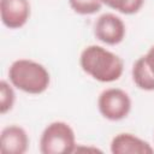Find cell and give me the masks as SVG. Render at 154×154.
I'll list each match as a JSON object with an SVG mask.
<instances>
[{"label":"cell","instance_id":"obj_8","mask_svg":"<svg viewBox=\"0 0 154 154\" xmlns=\"http://www.w3.org/2000/svg\"><path fill=\"white\" fill-rule=\"evenodd\" d=\"M111 153L113 154H153L154 148L149 142L141 137L130 134L120 132L116 135L109 144Z\"/></svg>","mask_w":154,"mask_h":154},{"label":"cell","instance_id":"obj_11","mask_svg":"<svg viewBox=\"0 0 154 154\" xmlns=\"http://www.w3.org/2000/svg\"><path fill=\"white\" fill-rule=\"evenodd\" d=\"M13 88L14 87L11 84V82H7L5 79L0 81V113L2 116L13 108L16 101V94Z\"/></svg>","mask_w":154,"mask_h":154},{"label":"cell","instance_id":"obj_12","mask_svg":"<svg viewBox=\"0 0 154 154\" xmlns=\"http://www.w3.org/2000/svg\"><path fill=\"white\" fill-rule=\"evenodd\" d=\"M71 10L81 16H90L99 12L102 7L101 0H67Z\"/></svg>","mask_w":154,"mask_h":154},{"label":"cell","instance_id":"obj_2","mask_svg":"<svg viewBox=\"0 0 154 154\" xmlns=\"http://www.w3.org/2000/svg\"><path fill=\"white\" fill-rule=\"evenodd\" d=\"M8 81L11 84L26 94L38 95L45 93L51 83L48 70L31 59H17L8 67Z\"/></svg>","mask_w":154,"mask_h":154},{"label":"cell","instance_id":"obj_13","mask_svg":"<svg viewBox=\"0 0 154 154\" xmlns=\"http://www.w3.org/2000/svg\"><path fill=\"white\" fill-rule=\"evenodd\" d=\"M143 57H144L146 63L148 64V66H149L150 71H152V72H153V75H154V45L148 49V52H147Z\"/></svg>","mask_w":154,"mask_h":154},{"label":"cell","instance_id":"obj_4","mask_svg":"<svg viewBox=\"0 0 154 154\" xmlns=\"http://www.w3.org/2000/svg\"><path fill=\"white\" fill-rule=\"evenodd\" d=\"M131 97L120 88H107L97 97L100 114L111 122H119L126 118L131 111Z\"/></svg>","mask_w":154,"mask_h":154},{"label":"cell","instance_id":"obj_9","mask_svg":"<svg viewBox=\"0 0 154 154\" xmlns=\"http://www.w3.org/2000/svg\"><path fill=\"white\" fill-rule=\"evenodd\" d=\"M132 81L136 84L137 88L146 90V91H153L154 90V75L150 71L148 64L146 63L144 57H140L132 65L131 70Z\"/></svg>","mask_w":154,"mask_h":154},{"label":"cell","instance_id":"obj_5","mask_svg":"<svg viewBox=\"0 0 154 154\" xmlns=\"http://www.w3.org/2000/svg\"><path fill=\"white\" fill-rule=\"evenodd\" d=\"M126 34L125 23L114 13H103L99 16L94 23L95 37L108 46L119 45Z\"/></svg>","mask_w":154,"mask_h":154},{"label":"cell","instance_id":"obj_1","mask_svg":"<svg viewBox=\"0 0 154 154\" xmlns=\"http://www.w3.org/2000/svg\"><path fill=\"white\" fill-rule=\"evenodd\" d=\"M81 69L101 83L118 81L124 71V61L116 53L99 45L87 46L79 55Z\"/></svg>","mask_w":154,"mask_h":154},{"label":"cell","instance_id":"obj_10","mask_svg":"<svg viewBox=\"0 0 154 154\" xmlns=\"http://www.w3.org/2000/svg\"><path fill=\"white\" fill-rule=\"evenodd\" d=\"M107 7L116 10L122 14H135L144 5V0H101Z\"/></svg>","mask_w":154,"mask_h":154},{"label":"cell","instance_id":"obj_6","mask_svg":"<svg viewBox=\"0 0 154 154\" xmlns=\"http://www.w3.org/2000/svg\"><path fill=\"white\" fill-rule=\"evenodd\" d=\"M31 13L28 0H0V18L2 24L8 29L23 28Z\"/></svg>","mask_w":154,"mask_h":154},{"label":"cell","instance_id":"obj_7","mask_svg":"<svg viewBox=\"0 0 154 154\" xmlns=\"http://www.w3.org/2000/svg\"><path fill=\"white\" fill-rule=\"evenodd\" d=\"M26 131L16 124L7 125L0 134V152L2 154H24L29 148Z\"/></svg>","mask_w":154,"mask_h":154},{"label":"cell","instance_id":"obj_3","mask_svg":"<svg viewBox=\"0 0 154 154\" xmlns=\"http://www.w3.org/2000/svg\"><path fill=\"white\" fill-rule=\"evenodd\" d=\"M40 152L42 154H70L76 150V135L66 122L49 123L40 137Z\"/></svg>","mask_w":154,"mask_h":154}]
</instances>
